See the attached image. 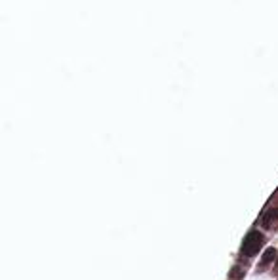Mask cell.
I'll use <instances>...</instances> for the list:
<instances>
[{
  "label": "cell",
  "mask_w": 278,
  "mask_h": 280,
  "mask_svg": "<svg viewBox=\"0 0 278 280\" xmlns=\"http://www.w3.org/2000/svg\"><path fill=\"white\" fill-rule=\"evenodd\" d=\"M259 225L267 231H276L278 229V206H272V208L267 210L263 216H261Z\"/></svg>",
  "instance_id": "cell-2"
},
{
  "label": "cell",
  "mask_w": 278,
  "mask_h": 280,
  "mask_svg": "<svg viewBox=\"0 0 278 280\" xmlns=\"http://www.w3.org/2000/svg\"><path fill=\"white\" fill-rule=\"evenodd\" d=\"M263 244H265L263 233H259V231H252V233H248V237L244 238V242H242L240 256L242 258H254Z\"/></svg>",
  "instance_id": "cell-1"
},
{
  "label": "cell",
  "mask_w": 278,
  "mask_h": 280,
  "mask_svg": "<svg viewBox=\"0 0 278 280\" xmlns=\"http://www.w3.org/2000/svg\"><path fill=\"white\" fill-rule=\"evenodd\" d=\"M274 273L278 274V258H276V263H274Z\"/></svg>",
  "instance_id": "cell-4"
},
{
  "label": "cell",
  "mask_w": 278,
  "mask_h": 280,
  "mask_svg": "<svg viewBox=\"0 0 278 280\" xmlns=\"http://www.w3.org/2000/svg\"><path fill=\"white\" fill-rule=\"evenodd\" d=\"M276 258H278V251L274 250V248H267V250L263 251V256H261V263L257 267V273L267 271L272 263H276Z\"/></svg>",
  "instance_id": "cell-3"
}]
</instances>
